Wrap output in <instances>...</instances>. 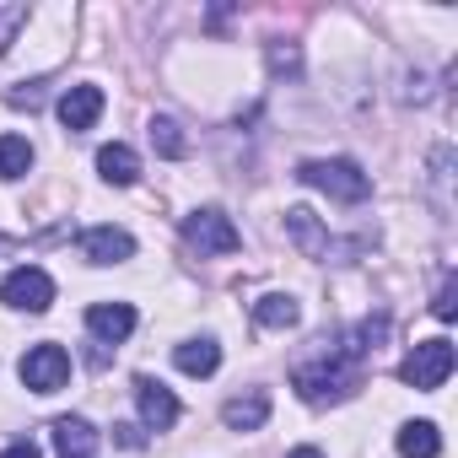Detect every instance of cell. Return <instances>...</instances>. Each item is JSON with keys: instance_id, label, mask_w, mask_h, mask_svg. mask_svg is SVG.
I'll list each match as a JSON object with an SVG mask.
<instances>
[{"instance_id": "1", "label": "cell", "mask_w": 458, "mask_h": 458, "mask_svg": "<svg viewBox=\"0 0 458 458\" xmlns=\"http://www.w3.org/2000/svg\"><path fill=\"white\" fill-rule=\"evenodd\" d=\"M297 394L308 399V404H340V399H351L356 388H361V367L356 361H345V356H329V361H318V367H297Z\"/></svg>"}, {"instance_id": "2", "label": "cell", "mask_w": 458, "mask_h": 458, "mask_svg": "<svg viewBox=\"0 0 458 458\" xmlns=\"http://www.w3.org/2000/svg\"><path fill=\"white\" fill-rule=\"evenodd\" d=\"M297 178L313 183V189H324L329 199H345V205H356V199L372 194V178L356 162H345V157H313V162L297 167Z\"/></svg>"}, {"instance_id": "3", "label": "cell", "mask_w": 458, "mask_h": 458, "mask_svg": "<svg viewBox=\"0 0 458 458\" xmlns=\"http://www.w3.org/2000/svg\"><path fill=\"white\" fill-rule=\"evenodd\" d=\"M183 243L205 259V254H238V226H233V216L226 210H216V205H205V210H194V216H183Z\"/></svg>"}, {"instance_id": "4", "label": "cell", "mask_w": 458, "mask_h": 458, "mask_svg": "<svg viewBox=\"0 0 458 458\" xmlns=\"http://www.w3.org/2000/svg\"><path fill=\"white\" fill-rule=\"evenodd\" d=\"M447 372H453V340H420L404 361H399V383H410V388H420V394H431V388H442L447 383Z\"/></svg>"}, {"instance_id": "5", "label": "cell", "mask_w": 458, "mask_h": 458, "mask_svg": "<svg viewBox=\"0 0 458 458\" xmlns=\"http://www.w3.org/2000/svg\"><path fill=\"white\" fill-rule=\"evenodd\" d=\"M17 377H22L33 394H60L65 377H71V356H65V345H55V340L33 345V351L17 361Z\"/></svg>"}, {"instance_id": "6", "label": "cell", "mask_w": 458, "mask_h": 458, "mask_svg": "<svg viewBox=\"0 0 458 458\" xmlns=\"http://www.w3.org/2000/svg\"><path fill=\"white\" fill-rule=\"evenodd\" d=\"M0 302L17 308V313H44L55 302V281L38 265H22V270H12L6 281H0Z\"/></svg>"}, {"instance_id": "7", "label": "cell", "mask_w": 458, "mask_h": 458, "mask_svg": "<svg viewBox=\"0 0 458 458\" xmlns=\"http://www.w3.org/2000/svg\"><path fill=\"white\" fill-rule=\"evenodd\" d=\"M135 404H140V420H146L151 431L178 426V399H173V388H162L157 377H135Z\"/></svg>"}, {"instance_id": "8", "label": "cell", "mask_w": 458, "mask_h": 458, "mask_svg": "<svg viewBox=\"0 0 458 458\" xmlns=\"http://www.w3.org/2000/svg\"><path fill=\"white\" fill-rule=\"evenodd\" d=\"M81 254L92 265H124V259H135V238L124 233V226H92V233L81 238Z\"/></svg>"}, {"instance_id": "9", "label": "cell", "mask_w": 458, "mask_h": 458, "mask_svg": "<svg viewBox=\"0 0 458 458\" xmlns=\"http://www.w3.org/2000/svg\"><path fill=\"white\" fill-rule=\"evenodd\" d=\"M221 420H226V431H259V426L270 420V394H265V388L233 394V399L221 404Z\"/></svg>"}, {"instance_id": "10", "label": "cell", "mask_w": 458, "mask_h": 458, "mask_svg": "<svg viewBox=\"0 0 458 458\" xmlns=\"http://www.w3.org/2000/svg\"><path fill=\"white\" fill-rule=\"evenodd\" d=\"M87 329H92L98 340L119 345V340L135 335V308H130V302H92V308H87Z\"/></svg>"}, {"instance_id": "11", "label": "cell", "mask_w": 458, "mask_h": 458, "mask_svg": "<svg viewBox=\"0 0 458 458\" xmlns=\"http://www.w3.org/2000/svg\"><path fill=\"white\" fill-rule=\"evenodd\" d=\"M98 114H103V87H92V81H81L60 98V124L65 130H92Z\"/></svg>"}, {"instance_id": "12", "label": "cell", "mask_w": 458, "mask_h": 458, "mask_svg": "<svg viewBox=\"0 0 458 458\" xmlns=\"http://www.w3.org/2000/svg\"><path fill=\"white\" fill-rule=\"evenodd\" d=\"M55 453L60 458H98V431L87 415H60L55 420Z\"/></svg>"}, {"instance_id": "13", "label": "cell", "mask_w": 458, "mask_h": 458, "mask_svg": "<svg viewBox=\"0 0 458 458\" xmlns=\"http://www.w3.org/2000/svg\"><path fill=\"white\" fill-rule=\"evenodd\" d=\"M394 447H399V458H437L442 453V431H437V420H404Z\"/></svg>"}, {"instance_id": "14", "label": "cell", "mask_w": 458, "mask_h": 458, "mask_svg": "<svg viewBox=\"0 0 458 458\" xmlns=\"http://www.w3.org/2000/svg\"><path fill=\"white\" fill-rule=\"evenodd\" d=\"M98 173H103L114 189H130V183L140 178V157H135L124 140H114V146H103V151H98Z\"/></svg>"}, {"instance_id": "15", "label": "cell", "mask_w": 458, "mask_h": 458, "mask_svg": "<svg viewBox=\"0 0 458 458\" xmlns=\"http://www.w3.org/2000/svg\"><path fill=\"white\" fill-rule=\"evenodd\" d=\"M286 233H292V243H297L302 254H324V249H329V233L318 226V216H313L308 205H292V210H286Z\"/></svg>"}, {"instance_id": "16", "label": "cell", "mask_w": 458, "mask_h": 458, "mask_svg": "<svg viewBox=\"0 0 458 458\" xmlns=\"http://www.w3.org/2000/svg\"><path fill=\"white\" fill-rule=\"evenodd\" d=\"M173 361H178V372H189V377H210L216 367H221V345L205 335V340H183L178 351H173Z\"/></svg>"}, {"instance_id": "17", "label": "cell", "mask_w": 458, "mask_h": 458, "mask_svg": "<svg viewBox=\"0 0 458 458\" xmlns=\"http://www.w3.org/2000/svg\"><path fill=\"white\" fill-rule=\"evenodd\" d=\"M254 318H259L265 329H292V324L302 318V308H297V297L270 292V297H259V302H254Z\"/></svg>"}, {"instance_id": "18", "label": "cell", "mask_w": 458, "mask_h": 458, "mask_svg": "<svg viewBox=\"0 0 458 458\" xmlns=\"http://www.w3.org/2000/svg\"><path fill=\"white\" fill-rule=\"evenodd\" d=\"M33 167V146L22 135H0V178H22Z\"/></svg>"}, {"instance_id": "19", "label": "cell", "mask_w": 458, "mask_h": 458, "mask_svg": "<svg viewBox=\"0 0 458 458\" xmlns=\"http://www.w3.org/2000/svg\"><path fill=\"white\" fill-rule=\"evenodd\" d=\"M151 146L162 151V157H189V140H183V130L173 124V119H151Z\"/></svg>"}, {"instance_id": "20", "label": "cell", "mask_w": 458, "mask_h": 458, "mask_svg": "<svg viewBox=\"0 0 458 458\" xmlns=\"http://www.w3.org/2000/svg\"><path fill=\"white\" fill-rule=\"evenodd\" d=\"M28 22V12L22 6H0V55H6V44L17 38V28Z\"/></svg>"}, {"instance_id": "21", "label": "cell", "mask_w": 458, "mask_h": 458, "mask_svg": "<svg viewBox=\"0 0 458 458\" xmlns=\"http://www.w3.org/2000/svg\"><path fill=\"white\" fill-rule=\"evenodd\" d=\"M431 313L447 324L453 313H458V281H442V292H437V302H431Z\"/></svg>"}, {"instance_id": "22", "label": "cell", "mask_w": 458, "mask_h": 458, "mask_svg": "<svg viewBox=\"0 0 458 458\" xmlns=\"http://www.w3.org/2000/svg\"><path fill=\"white\" fill-rule=\"evenodd\" d=\"M0 458H38V442L22 437V442H12V447H0Z\"/></svg>"}, {"instance_id": "23", "label": "cell", "mask_w": 458, "mask_h": 458, "mask_svg": "<svg viewBox=\"0 0 458 458\" xmlns=\"http://www.w3.org/2000/svg\"><path fill=\"white\" fill-rule=\"evenodd\" d=\"M114 442H119V447H140L146 437H140V426H114Z\"/></svg>"}, {"instance_id": "24", "label": "cell", "mask_w": 458, "mask_h": 458, "mask_svg": "<svg viewBox=\"0 0 458 458\" xmlns=\"http://www.w3.org/2000/svg\"><path fill=\"white\" fill-rule=\"evenodd\" d=\"M270 65L276 71H297V49H270Z\"/></svg>"}, {"instance_id": "25", "label": "cell", "mask_w": 458, "mask_h": 458, "mask_svg": "<svg viewBox=\"0 0 458 458\" xmlns=\"http://www.w3.org/2000/svg\"><path fill=\"white\" fill-rule=\"evenodd\" d=\"M286 458H324V453H318V447H292Z\"/></svg>"}]
</instances>
